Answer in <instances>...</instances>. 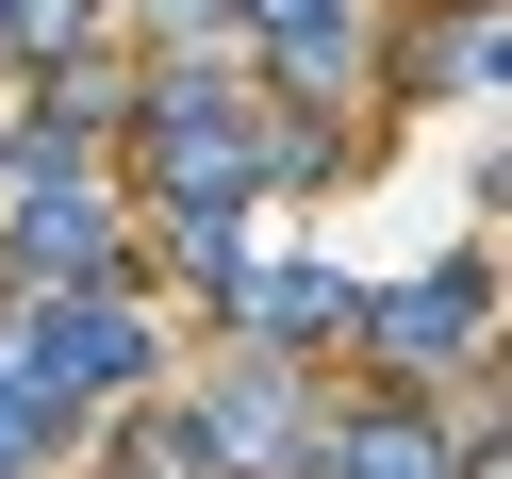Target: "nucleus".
<instances>
[{
    "label": "nucleus",
    "mask_w": 512,
    "mask_h": 479,
    "mask_svg": "<svg viewBox=\"0 0 512 479\" xmlns=\"http://www.w3.org/2000/svg\"><path fill=\"white\" fill-rule=\"evenodd\" d=\"M380 347H397V364H446V347H479V265L397 281V298H380Z\"/></svg>",
    "instance_id": "7ed1b4c3"
},
{
    "label": "nucleus",
    "mask_w": 512,
    "mask_h": 479,
    "mask_svg": "<svg viewBox=\"0 0 512 479\" xmlns=\"http://www.w3.org/2000/svg\"><path fill=\"white\" fill-rule=\"evenodd\" d=\"M83 34V0H0V50H67Z\"/></svg>",
    "instance_id": "0eeeda50"
},
{
    "label": "nucleus",
    "mask_w": 512,
    "mask_h": 479,
    "mask_svg": "<svg viewBox=\"0 0 512 479\" xmlns=\"http://www.w3.org/2000/svg\"><path fill=\"white\" fill-rule=\"evenodd\" d=\"M232 314H248V331H331V281H314V265L281 281V265H265V281H232Z\"/></svg>",
    "instance_id": "39448f33"
},
{
    "label": "nucleus",
    "mask_w": 512,
    "mask_h": 479,
    "mask_svg": "<svg viewBox=\"0 0 512 479\" xmlns=\"http://www.w3.org/2000/svg\"><path fill=\"white\" fill-rule=\"evenodd\" d=\"M50 430H67V397H34V380H17V364H0V479H17V463H34V446Z\"/></svg>",
    "instance_id": "423d86ee"
},
{
    "label": "nucleus",
    "mask_w": 512,
    "mask_h": 479,
    "mask_svg": "<svg viewBox=\"0 0 512 479\" xmlns=\"http://www.w3.org/2000/svg\"><path fill=\"white\" fill-rule=\"evenodd\" d=\"M331 479H446V430L430 413H364V430L331 446Z\"/></svg>",
    "instance_id": "20e7f679"
},
{
    "label": "nucleus",
    "mask_w": 512,
    "mask_h": 479,
    "mask_svg": "<svg viewBox=\"0 0 512 479\" xmlns=\"http://www.w3.org/2000/svg\"><path fill=\"white\" fill-rule=\"evenodd\" d=\"M17 265L34 281H116V215L83 182V149H50V133H34V182H17Z\"/></svg>",
    "instance_id": "f257e3e1"
},
{
    "label": "nucleus",
    "mask_w": 512,
    "mask_h": 479,
    "mask_svg": "<svg viewBox=\"0 0 512 479\" xmlns=\"http://www.w3.org/2000/svg\"><path fill=\"white\" fill-rule=\"evenodd\" d=\"M0 364L34 380V397H100V380H133V364H149V331H133V314H100V298L67 281L50 314H17V347H0Z\"/></svg>",
    "instance_id": "f03ea898"
}]
</instances>
